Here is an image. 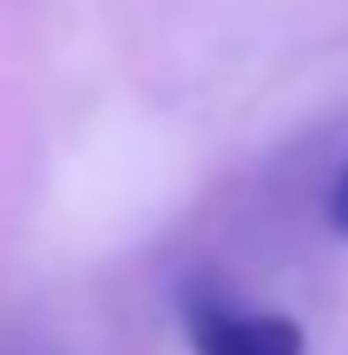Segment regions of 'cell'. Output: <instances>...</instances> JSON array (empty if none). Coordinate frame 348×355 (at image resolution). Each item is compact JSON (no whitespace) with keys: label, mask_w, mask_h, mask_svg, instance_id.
I'll return each mask as SVG.
<instances>
[{"label":"cell","mask_w":348,"mask_h":355,"mask_svg":"<svg viewBox=\"0 0 348 355\" xmlns=\"http://www.w3.org/2000/svg\"><path fill=\"white\" fill-rule=\"evenodd\" d=\"M329 217H336V230L348 237V165H342V178H336V198H329Z\"/></svg>","instance_id":"7a4b0ae2"},{"label":"cell","mask_w":348,"mask_h":355,"mask_svg":"<svg viewBox=\"0 0 348 355\" xmlns=\"http://www.w3.org/2000/svg\"><path fill=\"white\" fill-rule=\"evenodd\" d=\"M184 336H191V355H309L296 316H283V309H237L210 290L184 296Z\"/></svg>","instance_id":"6da1fadb"}]
</instances>
